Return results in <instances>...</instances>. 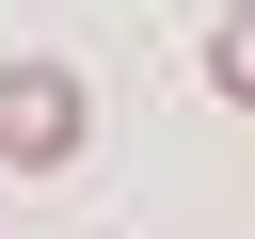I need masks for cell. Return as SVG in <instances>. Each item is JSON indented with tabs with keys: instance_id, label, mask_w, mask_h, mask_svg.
Instances as JSON below:
<instances>
[{
	"instance_id": "cell-2",
	"label": "cell",
	"mask_w": 255,
	"mask_h": 239,
	"mask_svg": "<svg viewBox=\"0 0 255 239\" xmlns=\"http://www.w3.org/2000/svg\"><path fill=\"white\" fill-rule=\"evenodd\" d=\"M207 80H223V96H239V112H255V0H239V16H223V32H207Z\"/></svg>"
},
{
	"instance_id": "cell-1",
	"label": "cell",
	"mask_w": 255,
	"mask_h": 239,
	"mask_svg": "<svg viewBox=\"0 0 255 239\" xmlns=\"http://www.w3.org/2000/svg\"><path fill=\"white\" fill-rule=\"evenodd\" d=\"M0 159H16V175L80 159V80H64L48 48H16V64H0Z\"/></svg>"
}]
</instances>
